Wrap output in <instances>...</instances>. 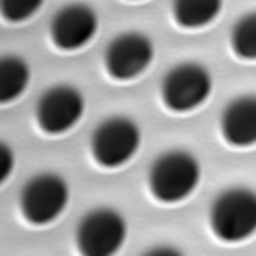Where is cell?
<instances>
[{"label":"cell","instance_id":"9a60e30c","mask_svg":"<svg viewBox=\"0 0 256 256\" xmlns=\"http://www.w3.org/2000/svg\"><path fill=\"white\" fill-rule=\"evenodd\" d=\"M0 162H2V170H0V180H6V176L13 170V154L6 145H0Z\"/></svg>","mask_w":256,"mask_h":256},{"label":"cell","instance_id":"7a4b0ae2","mask_svg":"<svg viewBox=\"0 0 256 256\" xmlns=\"http://www.w3.org/2000/svg\"><path fill=\"white\" fill-rule=\"evenodd\" d=\"M256 227V198L250 191L233 189L212 206V229L222 242H242Z\"/></svg>","mask_w":256,"mask_h":256},{"label":"cell","instance_id":"8992f818","mask_svg":"<svg viewBox=\"0 0 256 256\" xmlns=\"http://www.w3.org/2000/svg\"><path fill=\"white\" fill-rule=\"evenodd\" d=\"M68 204V187L63 178L42 174L32 178L21 196V208L30 222L44 225L57 218Z\"/></svg>","mask_w":256,"mask_h":256},{"label":"cell","instance_id":"2e32d148","mask_svg":"<svg viewBox=\"0 0 256 256\" xmlns=\"http://www.w3.org/2000/svg\"><path fill=\"white\" fill-rule=\"evenodd\" d=\"M149 256H178L180 252L178 250H172V248H156L152 252H147Z\"/></svg>","mask_w":256,"mask_h":256},{"label":"cell","instance_id":"277c9868","mask_svg":"<svg viewBox=\"0 0 256 256\" xmlns=\"http://www.w3.org/2000/svg\"><path fill=\"white\" fill-rule=\"evenodd\" d=\"M138 141L141 134L134 122L126 118H112L103 122L92 136L94 160L105 168L122 166L134 156Z\"/></svg>","mask_w":256,"mask_h":256},{"label":"cell","instance_id":"7c38bea8","mask_svg":"<svg viewBox=\"0 0 256 256\" xmlns=\"http://www.w3.org/2000/svg\"><path fill=\"white\" fill-rule=\"evenodd\" d=\"M220 13L218 0H178L174 2V17L183 28H202L208 26Z\"/></svg>","mask_w":256,"mask_h":256},{"label":"cell","instance_id":"3957f363","mask_svg":"<svg viewBox=\"0 0 256 256\" xmlns=\"http://www.w3.org/2000/svg\"><path fill=\"white\" fill-rule=\"evenodd\" d=\"M212 80L208 72L196 63H183L164 78L162 99L172 112H191L206 101Z\"/></svg>","mask_w":256,"mask_h":256},{"label":"cell","instance_id":"4fadbf2b","mask_svg":"<svg viewBox=\"0 0 256 256\" xmlns=\"http://www.w3.org/2000/svg\"><path fill=\"white\" fill-rule=\"evenodd\" d=\"M233 50L242 59L256 57V15L244 17L233 30Z\"/></svg>","mask_w":256,"mask_h":256},{"label":"cell","instance_id":"6da1fadb","mask_svg":"<svg viewBox=\"0 0 256 256\" xmlns=\"http://www.w3.org/2000/svg\"><path fill=\"white\" fill-rule=\"evenodd\" d=\"M200 180V166L194 156L185 152H170L156 160L149 172L152 194L162 202L185 200Z\"/></svg>","mask_w":256,"mask_h":256},{"label":"cell","instance_id":"8fae6325","mask_svg":"<svg viewBox=\"0 0 256 256\" xmlns=\"http://www.w3.org/2000/svg\"><path fill=\"white\" fill-rule=\"evenodd\" d=\"M30 82V70L17 57H4L0 61V101L8 103L26 90Z\"/></svg>","mask_w":256,"mask_h":256},{"label":"cell","instance_id":"5bb4252c","mask_svg":"<svg viewBox=\"0 0 256 256\" xmlns=\"http://www.w3.org/2000/svg\"><path fill=\"white\" fill-rule=\"evenodd\" d=\"M40 8V0H2V15L8 21H24Z\"/></svg>","mask_w":256,"mask_h":256},{"label":"cell","instance_id":"5b68a950","mask_svg":"<svg viewBox=\"0 0 256 256\" xmlns=\"http://www.w3.org/2000/svg\"><path fill=\"white\" fill-rule=\"evenodd\" d=\"M126 236L124 218L114 210H94L78 227V248L86 256H110L122 246Z\"/></svg>","mask_w":256,"mask_h":256},{"label":"cell","instance_id":"ba28073f","mask_svg":"<svg viewBox=\"0 0 256 256\" xmlns=\"http://www.w3.org/2000/svg\"><path fill=\"white\" fill-rule=\"evenodd\" d=\"M154 57V48L143 34H122L108 48V72L116 80H130L138 76Z\"/></svg>","mask_w":256,"mask_h":256},{"label":"cell","instance_id":"52a82bcc","mask_svg":"<svg viewBox=\"0 0 256 256\" xmlns=\"http://www.w3.org/2000/svg\"><path fill=\"white\" fill-rule=\"evenodd\" d=\"M84 110L82 94L72 86H57L44 92L38 103V124L44 132L59 134L66 132L80 120Z\"/></svg>","mask_w":256,"mask_h":256},{"label":"cell","instance_id":"9c48e42d","mask_svg":"<svg viewBox=\"0 0 256 256\" xmlns=\"http://www.w3.org/2000/svg\"><path fill=\"white\" fill-rule=\"evenodd\" d=\"M94 32H97V15L82 4L61 8L50 24L52 42L66 50L84 46L94 36Z\"/></svg>","mask_w":256,"mask_h":256},{"label":"cell","instance_id":"30bf717a","mask_svg":"<svg viewBox=\"0 0 256 256\" xmlns=\"http://www.w3.org/2000/svg\"><path fill=\"white\" fill-rule=\"evenodd\" d=\"M222 136L236 147H248L256 141V99L242 97L222 114Z\"/></svg>","mask_w":256,"mask_h":256}]
</instances>
